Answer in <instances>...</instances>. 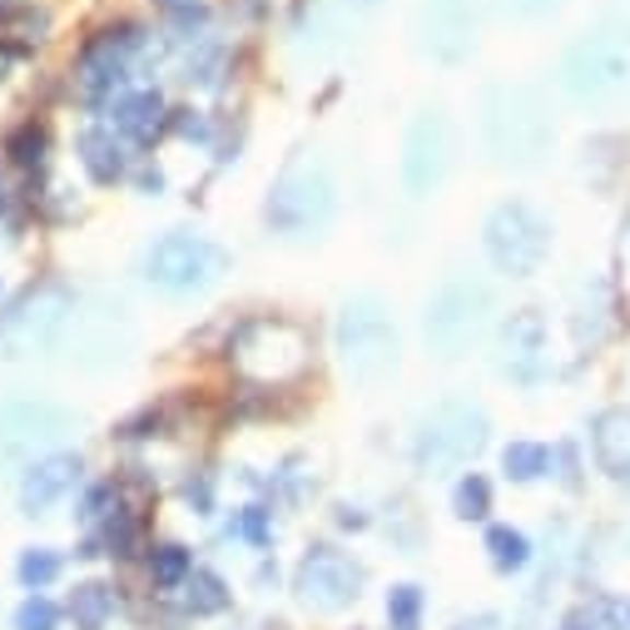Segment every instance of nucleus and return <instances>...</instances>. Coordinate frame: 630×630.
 <instances>
[{"mask_svg":"<svg viewBox=\"0 0 630 630\" xmlns=\"http://www.w3.org/2000/svg\"><path fill=\"white\" fill-rule=\"evenodd\" d=\"M299 591L303 600H313V606H348V600L358 596V571L342 561L338 551H328V546H318V551L303 561L299 571Z\"/></svg>","mask_w":630,"mask_h":630,"instance_id":"10","label":"nucleus"},{"mask_svg":"<svg viewBox=\"0 0 630 630\" xmlns=\"http://www.w3.org/2000/svg\"><path fill=\"white\" fill-rule=\"evenodd\" d=\"M561 85L581 105H606L630 90V31H596L561 60Z\"/></svg>","mask_w":630,"mask_h":630,"instance_id":"1","label":"nucleus"},{"mask_svg":"<svg viewBox=\"0 0 630 630\" xmlns=\"http://www.w3.org/2000/svg\"><path fill=\"white\" fill-rule=\"evenodd\" d=\"M109 610H115V596H109V586H75V596H70V616L80 620V630H100L109 620Z\"/></svg>","mask_w":630,"mask_h":630,"instance_id":"20","label":"nucleus"},{"mask_svg":"<svg viewBox=\"0 0 630 630\" xmlns=\"http://www.w3.org/2000/svg\"><path fill=\"white\" fill-rule=\"evenodd\" d=\"M184 591H189V610L194 616H219V610L229 606V591H224V581L219 576H209V571H194L189 581H184Z\"/></svg>","mask_w":630,"mask_h":630,"instance_id":"23","label":"nucleus"},{"mask_svg":"<svg viewBox=\"0 0 630 630\" xmlns=\"http://www.w3.org/2000/svg\"><path fill=\"white\" fill-rule=\"evenodd\" d=\"M328 209H332L328 179H323V174L313 179V174L293 170L289 179L278 184L273 203H268V219H278L283 229H308V224H318V219H328Z\"/></svg>","mask_w":630,"mask_h":630,"instance_id":"9","label":"nucleus"},{"mask_svg":"<svg viewBox=\"0 0 630 630\" xmlns=\"http://www.w3.org/2000/svg\"><path fill=\"white\" fill-rule=\"evenodd\" d=\"M546 348V328L536 313H522V318L506 323V353L516 358V363H536Z\"/></svg>","mask_w":630,"mask_h":630,"instance_id":"19","label":"nucleus"},{"mask_svg":"<svg viewBox=\"0 0 630 630\" xmlns=\"http://www.w3.org/2000/svg\"><path fill=\"white\" fill-rule=\"evenodd\" d=\"M55 626H60V610H55L45 596H31L21 610H15V630H55Z\"/></svg>","mask_w":630,"mask_h":630,"instance_id":"28","label":"nucleus"},{"mask_svg":"<svg viewBox=\"0 0 630 630\" xmlns=\"http://www.w3.org/2000/svg\"><path fill=\"white\" fill-rule=\"evenodd\" d=\"M438 170H442V144L428 150V119H417L412 144H407V184H412V189H428V184L438 179Z\"/></svg>","mask_w":630,"mask_h":630,"instance_id":"17","label":"nucleus"},{"mask_svg":"<svg viewBox=\"0 0 630 630\" xmlns=\"http://www.w3.org/2000/svg\"><path fill=\"white\" fill-rule=\"evenodd\" d=\"M502 467L512 481H536L546 467H551V452H546L541 442H512V447L502 452Z\"/></svg>","mask_w":630,"mask_h":630,"instance_id":"21","label":"nucleus"},{"mask_svg":"<svg viewBox=\"0 0 630 630\" xmlns=\"http://www.w3.org/2000/svg\"><path fill=\"white\" fill-rule=\"evenodd\" d=\"M80 487V457H70V452H60V457H45L31 467V477L21 481V506L31 516H40L45 506L65 502V497Z\"/></svg>","mask_w":630,"mask_h":630,"instance_id":"11","label":"nucleus"},{"mask_svg":"<svg viewBox=\"0 0 630 630\" xmlns=\"http://www.w3.org/2000/svg\"><path fill=\"white\" fill-rule=\"evenodd\" d=\"M65 428V412H55L50 402H11L0 412V447H31V442H45Z\"/></svg>","mask_w":630,"mask_h":630,"instance_id":"13","label":"nucleus"},{"mask_svg":"<svg viewBox=\"0 0 630 630\" xmlns=\"http://www.w3.org/2000/svg\"><path fill=\"white\" fill-rule=\"evenodd\" d=\"M80 160L100 184H115L125 174V144L115 139V129H85L80 135Z\"/></svg>","mask_w":630,"mask_h":630,"instance_id":"15","label":"nucleus"},{"mask_svg":"<svg viewBox=\"0 0 630 630\" xmlns=\"http://www.w3.org/2000/svg\"><path fill=\"white\" fill-rule=\"evenodd\" d=\"M115 125L125 129L129 139H154L160 135V125H164V100L160 95H129V100H119L115 105Z\"/></svg>","mask_w":630,"mask_h":630,"instance_id":"16","label":"nucleus"},{"mask_svg":"<svg viewBox=\"0 0 630 630\" xmlns=\"http://www.w3.org/2000/svg\"><path fill=\"white\" fill-rule=\"evenodd\" d=\"M387 616H393V630H417V616H422V591L397 586L393 596H387Z\"/></svg>","mask_w":630,"mask_h":630,"instance_id":"26","label":"nucleus"},{"mask_svg":"<svg viewBox=\"0 0 630 630\" xmlns=\"http://www.w3.org/2000/svg\"><path fill=\"white\" fill-rule=\"evenodd\" d=\"M338 342H342V363L353 368V373H383L393 363V328L387 318L377 313L373 299H358V308L348 303V318L338 328Z\"/></svg>","mask_w":630,"mask_h":630,"instance_id":"7","label":"nucleus"},{"mask_svg":"<svg viewBox=\"0 0 630 630\" xmlns=\"http://www.w3.org/2000/svg\"><path fill=\"white\" fill-rule=\"evenodd\" d=\"M219 264H224V254H219L209 238L184 234V229L164 234L160 244L144 254V273H150V283L164 293H194V289H203V283H214Z\"/></svg>","mask_w":630,"mask_h":630,"instance_id":"4","label":"nucleus"},{"mask_svg":"<svg viewBox=\"0 0 630 630\" xmlns=\"http://www.w3.org/2000/svg\"><path fill=\"white\" fill-rule=\"evenodd\" d=\"M55 576H60V556H55V551H45V546H31V551L21 556V581H25L31 591H45Z\"/></svg>","mask_w":630,"mask_h":630,"instance_id":"25","label":"nucleus"},{"mask_svg":"<svg viewBox=\"0 0 630 630\" xmlns=\"http://www.w3.org/2000/svg\"><path fill=\"white\" fill-rule=\"evenodd\" d=\"M546 248H551V229H546V219L536 214L532 203L492 209V219H487V254H492V264L502 273H516V278L536 273Z\"/></svg>","mask_w":630,"mask_h":630,"instance_id":"3","label":"nucleus"},{"mask_svg":"<svg viewBox=\"0 0 630 630\" xmlns=\"http://www.w3.org/2000/svg\"><path fill=\"white\" fill-rule=\"evenodd\" d=\"M487 442V417L471 412V407H438L422 428V442H417V457L428 467H447V462H462Z\"/></svg>","mask_w":630,"mask_h":630,"instance_id":"6","label":"nucleus"},{"mask_svg":"<svg viewBox=\"0 0 630 630\" xmlns=\"http://www.w3.org/2000/svg\"><path fill=\"white\" fill-rule=\"evenodd\" d=\"M11 160L21 164V170H40V164H45V129L25 125L21 135L11 139Z\"/></svg>","mask_w":630,"mask_h":630,"instance_id":"27","label":"nucleus"},{"mask_svg":"<svg viewBox=\"0 0 630 630\" xmlns=\"http://www.w3.org/2000/svg\"><path fill=\"white\" fill-rule=\"evenodd\" d=\"M591 447H596L600 471L626 481L630 477V412H600L591 428Z\"/></svg>","mask_w":630,"mask_h":630,"instance_id":"14","label":"nucleus"},{"mask_svg":"<svg viewBox=\"0 0 630 630\" xmlns=\"http://www.w3.org/2000/svg\"><path fill=\"white\" fill-rule=\"evenodd\" d=\"M481 303H487V293H471V289H447L438 299V308L428 313V332L442 342V348H462V342L471 338V328H477L481 318Z\"/></svg>","mask_w":630,"mask_h":630,"instance_id":"12","label":"nucleus"},{"mask_svg":"<svg viewBox=\"0 0 630 630\" xmlns=\"http://www.w3.org/2000/svg\"><path fill=\"white\" fill-rule=\"evenodd\" d=\"M234 363H238V373L258 377V383H283V377H293L308 363V342H303V332L293 328V323L258 318L238 332Z\"/></svg>","mask_w":630,"mask_h":630,"instance_id":"2","label":"nucleus"},{"mask_svg":"<svg viewBox=\"0 0 630 630\" xmlns=\"http://www.w3.org/2000/svg\"><path fill=\"white\" fill-rule=\"evenodd\" d=\"M502 109L492 105V115H487V135H492V150L502 154V160H536V150L546 144V115L541 105H536L532 95H522V90H506Z\"/></svg>","mask_w":630,"mask_h":630,"instance_id":"5","label":"nucleus"},{"mask_svg":"<svg viewBox=\"0 0 630 630\" xmlns=\"http://www.w3.org/2000/svg\"><path fill=\"white\" fill-rule=\"evenodd\" d=\"M487 512H492V481L481 477V471H467L457 481V516L462 522H481Z\"/></svg>","mask_w":630,"mask_h":630,"instance_id":"24","label":"nucleus"},{"mask_svg":"<svg viewBox=\"0 0 630 630\" xmlns=\"http://www.w3.org/2000/svg\"><path fill=\"white\" fill-rule=\"evenodd\" d=\"M65 308H70V299H65L60 289L31 293L11 318L0 323V342L11 348V358L31 353V348H45V342H55V332L65 328Z\"/></svg>","mask_w":630,"mask_h":630,"instance_id":"8","label":"nucleus"},{"mask_svg":"<svg viewBox=\"0 0 630 630\" xmlns=\"http://www.w3.org/2000/svg\"><path fill=\"white\" fill-rule=\"evenodd\" d=\"M150 576H154V586H164V591L184 586V581L194 576V556L184 551L179 541L154 546V551H150Z\"/></svg>","mask_w":630,"mask_h":630,"instance_id":"18","label":"nucleus"},{"mask_svg":"<svg viewBox=\"0 0 630 630\" xmlns=\"http://www.w3.org/2000/svg\"><path fill=\"white\" fill-rule=\"evenodd\" d=\"M238 526H244V536H254V541H264V536H268V522H264L258 506H254V512H244V522H238Z\"/></svg>","mask_w":630,"mask_h":630,"instance_id":"29","label":"nucleus"},{"mask_svg":"<svg viewBox=\"0 0 630 630\" xmlns=\"http://www.w3.org/2000/svg\"><path fill=\"white\" fill-rule=\"evenodd\" d=\"M487 551H492L497 571H522L526 561H532V546H526V536L512 532V526H492V532H487Z\"/></svg>","mask_w":630,"mask_h":630,"instance_id":"22","label":"nucleus"}]
</instances>
